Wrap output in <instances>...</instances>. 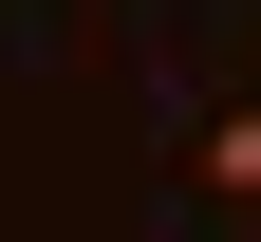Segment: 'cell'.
<instances>
[{"label":"cell","mask_w":261,"mask_h":242,"mask_svg":"<svg viewBox=\"0 0 261 242\" xmlns=\"http://www.w3.org/2000/svg\"><path fill=\"white\" fill-rule=\"evenodd\" d=\"M187 186H205V205H261V112H224L205 149H187Z\"/></svg>","instance_id":"1"}]
</instances>
